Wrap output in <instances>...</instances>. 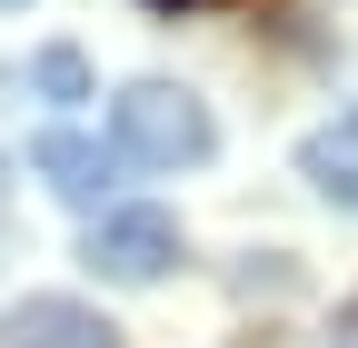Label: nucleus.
<instances>
[{"mask_svg":"<svg viewBox=\"0 0 358 348\" xmlns=\"http://www.w3.org/2000/svg\"><path fill=\"white\" fill-rule=\"evenodd\" d=\"M110 150L140 159V169H199L219 150V129H209V110L179 90V80H129L110 100Z\"/></svg>","mask_w":358,"mask_h":348,"instance_id":"nucleus-1","label":"nucleus"},{"mask_svg":"<svg viewBox=\"0 0 358 348\" xmlns=\"http://www.w3.org/2000/svg\"><path fill=\"white\" fill-rule=\"evenodd\" d=\"M80 259L100 279H120V289H150V279L179 269V219H169V209H100Z\"/></svg>","mask_w":358,"mask_h":348,"instance_id":"nucleus-2","label":"nucleus"},{"mask_svg":"<svg viewBox=\"0 0 358 348\" xmlns=\"http://www.w3.org/2000/svg\"><path fill=\"white\" fill-rule=\"evenodd\" d=\"M0 338L10 348H120V328L90 309V298H10V319H0Z\"/></svg>","mask_w":358,"mask_h":348,"instance_id":"nucleus-3","label":"nucleus"},{"mask_svg":"<svg viewBox=\"0 0 358 348\" xmlns=\"http://www.w3.org/2000/svg\"><path fill=\"white\" fill-rule=\"evenodd\" d=\"M30 169H40L60 199L100 209V199H110V180H120V150H110V140H80V129H40V140H30Z\"/></svg>","mask_w":358,"mask_h":348,"instance_id":"nucleus-4","label":"nucleus"},{"mask_svg":"<svg viewBox=\"0 0 358 348\" xmlns=\"http://www.w3.org/2000/svg\"><path fill=\"white\" fill-rule=\"evenodd\" d=\"M299 180L319 189L329 209H358V110H348V119H329V129H308V140H299Z\"/></svg>","mask_w":358,"mask_h":348,"instance_id":"nucleus-5","label":"nucleus"},{"mask_svg":"<svg viewBox=\"0 0 358 348\" xmlns=\"http://www.w3.org/2000/svg\"><path fill=\"white\" fill-rule=\"evenodd\" d=\"M30 90H40V100H60V110L90 100V60L70 50V40H50V50H30Z\"/></svg>","mask_w":358,"mask_h":348,"instance_id":"nucleus-6","label":"nucleus"},{"mask_svg":"<svg viewBox=\"0 0 358 348\" xmlns=\"http://www.w3.org/2000/svg\"><path fill=\"white\" fill-rule=\"evenodd\" d=\"M150 10H189V0H150Z\"/></svg>","mask_w":358,"mask_h":348,"instance_id":"nucleus-7","label":"nucleus"},{"mask_svg":"<svg viewBox=\"0 0 358 348\" xmlns=\"http://www.w3.org/2000/svg\"><path fill=\"white\" fill-rule=\"evenodd\" d=\"M0 10H10V0H0Z\"/></svg>","mask_w":358,"mask_h":348,"instance_id":"nucleus-8","label":"nucleus"}]
</instances>
